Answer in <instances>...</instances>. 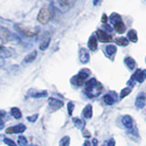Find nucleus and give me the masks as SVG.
Returning <instances> with one entry per match:
<instances>
[{
	"label": "nucleus",
	"mask_w": 146,
	"mask_h": 146,
	"mask_svg": "<svg viewBox=\"0 0 146 146\" xmlns=\"http://www.w3.org/2000/svg\"><path fill=\"white\" fill-rule=\"evenodd\" d=\"M35 146H36V145H35Z\"/></svg>",
	"instance_id": "nucleus-39"
},
{
	"label": "nucleus",
	"mask_w": 146,
	"mask_h": 146,
	"mask_svg": "<svg viewBox=\"0 0 146 146\" xmlns=\"http://www.w3.org/2000/svg\"><path fill=\"white\" fill-rule=\"evenodd\" d=\"M96 35L98 36V39L100 41H102V42H110V41L112 40L111 36H110L103 30H100V29L98 30L96 32Z\"/></svg>",
	"instance_id": "nucleus-8"
},
{
	"label": "nucleus",
	"mask_w": 146,
	"mask_h": 146,
	"mask_svg": "<svg viewBox=\"0 0 146 146\" xmlns=\"http://www.w3.org/2000/svg\"><path fill=\"white\" fill-rule=\"evenodd\" d=\"M86 92L90 96H97L102 92V86L96 80L91 79L86 82Z\"/></svg>",
	"instance_id": "nucleus-1"
},
{
	"label": "nucleus",
	"mask_w": 146,
	"mask_h": 146,
	"mask_svg": "<svg viewBox=\"0 0 146 146\" xmlns=\"http://www.w3.org/2000/svg\"><path fill=\"white\" fill-rule=\"evenodd\" d=\"M4 128V121L2 120H0V130H2Z\"/></svg>",
	"instance_id": "nucleus-37"
},
{
	"label": "nucleus",
	"mask_w": 146,
	"mask_h": 146,
	"mask_svg": "<svg viewBox=\"0 0 146 146\" xmlns=\"http://www.w3.org/2000/svg\"><path fill=\"white\" fill-rule=\"evenodd\" d=\"M10 56L11 54L9 52V50L3 46H0V58H8Z\"/></svg>",
	"instance_id": "nucleus-19"
},
{
	"label": "nucleus",
	"mask_w": 146,
	"mask_h": 146,
	"mask_svg": "<svg viewBox=\"0 0 146 146\" xmlns=\"http://www.w3.org/2000/svg\"><path fill=\"white\" fill-rule=\"evenodd\" d=\"M73 109H74V104H73L72 102H70L68 104V114H70V115L72 114Z\"/></svg>",
	"instance_id": "nucleus-34"
},
{
	"label": "nucleus",
	"mask_w": 146,
	"mask_h": 146,
	"mask_svg": "<svg viewBox=\"0 0 146 146\" xmlns=\"http://www.w3.org/2000/svg\"><path fill=\"white\" fill-rule=\"evenodd\" d=\"M80 59L82 63H87L90 59V55L86 48H81L80 51Z\"/></svg>",
	"instance_id": "nucleus-10"
},
{
	"label": "nucleus",
	"mask_w": 146,
	"mask_h": 146,
	"mask_svg": "<svg viewBox=\"0 0 146 146\" xmlns=\"http://www.w3.org/2000/svg\"><path fill=\"white\" fill-rule=\"evenodd\" d=\"M26 126L24 124H18L13 127H9L6 130V133L7 134H14V133H21V132L26 131Z\"/></svg>",
	"instance_id": "nucleus-6"
},
{
	"label": "nucleus",
	"mask_w": 146,
	"mask_h": 146,
	"mask_svg": "<svg viewBox=\"0 0 146 146\" xmlns=\"http://www.w3.org/2000/svg\"><path fill=\"white\" fill-rule=\"evenodd\" d=\"M73 122L75 123V125L78 127V128H80V129H81V128H83L84 126V121H81L80 120V119H78V118H74L73 119Z\"/></svg>",
	"instance_id": "nucleus-27"
},
{
	"label": "nucleus",
	"mask_w": 146,
	"mask_h": 146,
	"mask_svg": "<svg viewBox=\"0 0 146 146\" xmlns=\"http://www.w3.org/2000/svg\"><path fill=\"white\" fill-rule=\"evenodd\" d=\"M110 20H111L112 25H116L117 23L122 21L121 16L119 15V14H117V13H112L111 15V17H110Z\"/></svg>",
	"instance_id": "nucleus-13"
},
{
	"label": "nucleus",
	"mask_w": 146,
	"mask_h": 146,
	"mask_svg": "<svg viewBox=\"0 0 146 146\" xmlns=\"http://www.w3.org/2000/svg\"><path fill=\"white\" fill-rule=\"evenodd\" d=\"M134 78H135V80H138L139 82L144 80V79L146 78V70H138L137 73L134 74Z\"/></svg>",
	"instance_id": "nucleus-14"
},
{
	"label": "nucleus",
	"mask_w": 146,
	"mask_h": 146,
	"mask_svg": "<svg viewBox=\"0 0 146 146\" xmlns=\"http://www.w3.org/2000/svg\"><path fill=\"white\" fill-rule=\"evenodd\" d=\"M70 145V137L65 136L59 141V146H68Z\"/></svg>",
	"instance_id": "nucleus-25"
},
{
	"label": "nucleus",
	"mask_w": 146,
	"mask_h": 146,
	"mask_svg": "<svg viewBox=\"0 0 146 146\" xmlns=\"http://www.w3.org/2000/svg\"><path fill=\"white\" fill-rule=\"evenodd\" d=\"M38 118V114H34V115H32V116H29L27 119V121L30 122H35Z\"/></svg>",
	"instance_id": "nucleus-33"
},
{
	"label": "nucleus",
	"mask_w": 146,
	"mask_h": 146,
	"mask_svg": "<svg viewBox=\"0 0 146 146\" xmlns=\"http://www.w3.org/2000/svg\"><path fill=\"white\" fill-rule=\"evenodd\" d=\"M17 29L23 35L27 36H34L39 33V29L38 27H27V26H17Z\"/></svg>",
	"instance_id": "nucleus-2"
},
{
	"label": "nucleus",
	"mask_w": 146,
	"mask_h": 146,
	"mask_svg": "<svg viewBox=\"0 0 146 146\" xmlns=\"http://www.w3.org/2000/svg\"><path fill=\"white\" fill-rule=\"evenodd\" d=\"M102 21L103 23H107V21H108V17H107V16H106V15H103V16H102Z\"/></svg>",
	"instance_id": "nucleus-35"
},
{
	"label": "nucleus",
	"mask_w": 146,
	"mask_h": 146,
	"mask_svg": "<svg viewBox=\"0 0 146 146\" xmlns=\"http://www.w3.org/2000/svg\"><path fill=\"white\" fill-rule=\"evenodd\" d=\"M103 100H104V102L108 105H111L114 102V99L110 95H105L103 97Z\"/></svg>",
	"instance_id": "nucleus-26"
},
{
	"label": "nucleus",
	"mask_w": 146,
	"mask_h": 146,
	"mask_svg": "<svg viewBox=\"0 0 146 146\" xmlns=\"http://www.w3.org/2000/svg\"><path fill=\"white\" fill-rule=\"evenodd\" d=\"M100 1H102V0H94V2H93V4L95 5V6H96V5H97V4H99Z\"/></svg>",
	"instance_id": "nucleus-38"
},
{
	"label": "nucleus",
	"mask_w": 146,
	"mask_h": 146,
	"mask_svg": "<svg viewBox=\"0 0 146 146\" xmlns=\"http://www.w3.org/2000/svg\"><path fill=\"white\" fill-rule=\"evenodd\" d=\"M88 46H89V48L90 50H94L97 49V47H98V42H97V38H96V36H91L90 39H89V42H88Z\"/></svg>",
	"instance_id": "nucleus-11"
},
{
	"label": "nucleus",
	"mask_w": 146,
	"mask_h": 146,
	"mask_svg": "<svg viewBox=\"0 0 146 146\" xmlns=\"http://www.w3.org/2000/svg\"><path fill=\"white\" fill-rule=\"evenodd\" d=\"M76 0H55L57 7L62 12H66L74 6Z\"/></svg>",
	"instance_id": "nucleus-3"
},
{
	"label": "nucleus",
	"mask_w": 146,
	"mask_h": 146,
	"mask_svg": "<svg viewBox=\"0 0 146 146\" xmlns=\"http://www.w3.org/2000/svg\"><path fill=\"white\" fill-rule=\"evenodd\" d=\"M4 143H6V144H7V145H9V146H17V143L14 141L13 140H11V139H8V138H5L4 139Z\"/></svg>",
	"instance_id": "nucleus-30"
},
{
	"label": "nucleus",
	"mask_w": 146,
	"mask_h": 146,
	"mask_svg": "<svg viewBox=\"0 0 146 146\" xmlns=\"http://www.w3.org/2000/svg\"><path fill=\"white\" fill-rule=\"evenodd\" d=\"M11 114L15 119H20L22 117L20 110L18 108H17V107H14V108L11 109Z\"/></svg>",
	"instance_id": "nucleus-21"
},
{
	"label": "nucleus",
	"mask_w": 146,
	"mask_h": 146,
	"mask_svg": "<svg viewBox=\"0 0 146 146\" xmlns=\"http://www.w3.org/2000/svg\"><path fill=\"white\" fill-rule=\"evenodd\" d=\"M29 94L33 98H44V97H47L48 96V92L46 90H42V91H36L34 90H31Z\"/></svg>",
	"instance_id": "nucleus-9"
},
{
	"label": "nucleus",
	"mask_w": 146,
	"mask_h": 146,
	"mask_svg": "<svg viewBox=\"0 0 146 146\" xmlns=\"http://www.w3.org/2000/svg\"><path fill=\"white\" fill-rule=\"evenodd\" d=\"M122 122H123V124H124V126H126L127 128L128 127H131L132 123H133V121H132V119L130 116H125L124 118L122 119Z\"/></svg>",
	"instance_id": "nucleus-22"
},
{
	"label": "nucleus",
	"mask_w": 146,
	"mask_h": 146,
	"mask_svg": "<svg viewBox=\"0 0 146 146\" xmlns=\"http://www.w3.org/2000/svg\"><path fill=\"white\" fill-rule=\"evenodd\" d=\"M18 145L19 146H27V141L24 136H19L18 137Z\"/></svg>",
	"instance_id": "nucleus-28"
},
{
	"label": "nucleus",
	"mask_w": 146,
	"mask_h": 146,
	"mask_svg": "<svg viewBox=\"0 0 146 146\" xmlns=\"http://www.w3.org/2000/svg\"><path fill=\"white\" fill-rule=\"evenodd\" d=\"M115 43L119 46H122V47H125L128 44H129V40H128L124 36H121V38H117L115 39Z\"/></svg>",
	"instance_id": "nucleus-17"
},
{
	"label": "nucleus",
	"mask_w": 146,
	"mask_h": 146,
	"mask_svg": "<svg viewBox=\"0 0 146 146\" xmlns=\"http://www.w3.org/2000/svg\"><path fill=\"white\" fill-rule=\"evenodd\" d=\"M116 47L115 46H113V45H109L106 47V52L109 54V55H112V54H115L116 52Z\"/></svg>",
	"instance_id": "nucleus-24"
},
{
	"label": "nucleus",
	"mask_w": 146,
	"mask_h": 146,
	"mask_svg": "<svg viewBox=\"0 0 146 146\" xmlns=\"http://www.w3.org/2000/svg\"><path fill=\"white\" fill-rule=\"evenodd\" d=\"M88 76H89V73H87L85 70H81L79 74L76 75L75 77H73L71 79L72 84L77 85V86H81L85 82Z\"/></svg>",
	"instance_id": "nucleus-5"
},
{
	"label": "nucleus",
	"mask_w": 146,
	"mask_h": 146,
	"mask_svg": "<svg viewBox=\"0 0 146 146\" xmlns=\"http://www.w3.org/2000/svg\"><path fill=\"white\" fill-rule=\"evenodd\" d=\"M128 38L131 41V42H137L138 40V36H137V33L134 29H131L128 32Z\"/></svg>",
	"instance_id": "nucleus-18"
},
{
	"label": "nucleus",
	"mask_w": 146,
	"mask_h": 146,
	"mask_svg": "<svg viewBox=\"0 0 146 146\" xmlns=\"http://www.w3.org/2000/svg\"><path fill=\"white\" fill-rule=\"evenodd\" d=\"M48 104H49L50 109H51L53 111H58V110H59L63 106V102H61V100H57L55 98H50L48 100Z\"/></svg>",
	"instance_id": "nucleus-7"
},
{
	"label": "nucleus",
	"mask_w": 146,
	"mask_h": 146,
	"mask_svg": "<svg viewBox=\"0 0 146 146\" xmlns=\"http://www.w3.org/2000/svg\"><path fill=\"white\" fill-rule=\"evenodd\" d=\"M130 92H131V89L130 88H126L124 90H122L121 92V98H124L125 96H127Z\"/></svg>",
	"instance_id": "nucleus-32"
},
{
	"label": "nucleus",
	"mask_w": 146,
	"mask_h": 146,
	"mask_svg": "<svg viewBox=\"0 0 146 146\" xmlns=\"http://www.w3.org/2000/svg\"><path fill=\"white\" fill-rule=\"evenodd\" d=\"M51 12L48 8H42L38 15V20L41 24H47L51 18Z\"/></svg>",
	"instance_id": "nucleus-4"
},
{
	"label": "nucleus",
	"mask_w": 146,
	"mask_h": 146,
	"mask_svg": "<svg viewBox=\"0 0 146 146\" xmlns=\"http://www.w3.org/2000/svg\"><path fill=\"white\" fill-rule=\"evenodd\" d=\"M49 42H50V38H47V39H45V40L43 41V42L40 44L39 48H40L41 50H45L46 48H48V45H49Z\"/></svg>",
	"instance_id": "nucleus-29"
},
{
	"label": "nucleus",
	"mask_w": 146,
	"mask_h": 146,
	"mask_svg": "<svg viewBox=\"0 0 146 146\" xmlns=\"http://www.w3.org/2000/svg\"><path fill=\"white\" fill-rule=\"evenodd\" d=\"M5 115H6V112H5L4 111H0V120H1Z\"/></svg>",
	"instance_id": "nucleus-36"
},
{
	"label": "nucleus",
	"mask_w": 146,
	"mask_h": 146,
	"mask_svg": "<svg viewBox=\"0 0 146 146\" xmlns=\"http://www.w3.org/2000/svg\"><path fill=\"white\" fill-rule=\"evenodd\" d=\"M114 27H115V29L117 30V32L118 33H124L125 32V26H124V24H123V22L121 21V22H119V23H117L116 25H114Z\"/></svg>",
	"instance_id": "nucleus-20"
},
{
	"label": "nucleus",
	"mask_w": 146,
	"mask_h": 146,
	"mask_svg": "<svg viewBox=\"0 0 146 146\" xmlns=\"http://www.w3.org/2000/svg\"><path fill=\"white\" fill-rule=\"evenodd\" d=\"M83 116L85 118H90L92 116V107L91 105H87L83 110Z\"/></svg>",
	"instance_id": "nucleus-16"
},
{
	"label": "nucleus",
	"mask_w": 146,
	"mask_h": 146,
	"mask_svg": "<svg viewBox=\"0 0 146 146\" xmlns=\"http://www.w3.org/2000/svg\"><path fill=\"white\" fill-rule=\"evenodd\" d=\"M36 55H38V52H36V50H34V51H32L31 53H29L27 56H26V58H24V61L27 62V63L34 61L35 58H36Z\"/></svg>",
	"instance_id": "nucleus-15"
},
{
	"label": "nucleus",
	"mask_w": 146,
	"mask_h": 146,
	"mask_svg": "<svg viewBox=\"0 0 146 146\" xmlns=\"http://www.w3.org/2000/svg\"><path fill=\"white\" fill-rule=\"evenodd\" d=\"M125 64L131 68V70H132V68H134V67H135V61H134V59H133V58H130V57L125 58Z\"/></svg>",
	"instance_id": "nucleus-23"
},
{
	"label": "nucleus",
	"mask_w": 146,
	"mask_h": 146,
	"mask_svg": "<svg viewBox=\"0 0 146 146\" xmlns=\"http://www.w3.org/2000/svg\"><path fill=\"white\" fill-rule=\"evenodd\" d=\"M135 104L138 108H143L144 106L145 105V96H144V94L141 93L138 97H137Z\"/></svg>",
	"instance_id": "nucleus-12"
},
{
	"label": "nucleus",
	"mask_w": 146,
	"mask_h": 146,
	"mask_svg": "<svg viewBox=\"0 0 146 146\" xmlns=\"http://www.w3.org/2000/svg\"><path fill=\"white\" fill-rule=\"evenodd\" d=\"M0 34H1L2 36V38H5L7 41L9 39V34H8V32L7 30H5V29H2L1 31H0Z\"/></svg>",
	"instance_id": "nucleus-31"
}]
</instances>
